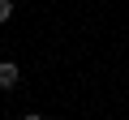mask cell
Returning a JSON list of instances; mask_svg holds the SVG:
<instances>
[{
	"mask_svg": "<svg viewBox=\"0 0 129 120\" xmlns=\"http://www.w3.org/2000/svg\"><path fill=\"white\" fill-rule=\"evenodd\" d=\"M22 82V69L13 65V60H0V90H13Z\"/></svg>",
	"mask_w": 129,
	"mask_h": 120,
	"instance_id": "cell-1",
	"label": "cell"
},
{
	"mask_svg": "<svg viewBox=\"0 0 129 120\" xmlns=\"http://www.w3.org/2000/svg\"><path fill=\"white\" fill-rule=\"evenodd\" d=\"M9 17H13V0H0V26H5Z\"/></svg>",
	"mask_w": 129,
	"mask_h": 120,
	"instance_id": "cell-2",
	"label": "cell"
},
{
	"mask_svg": "<svg viewBox=\"0 0 129 120\" xmlns=\"http://www.w3.org/2000/svg\"><path fill=\"white\" fill-rule=\"evenodd\" d=\"M22 120H43V116H39V111H26V116H22Z\"/></svg>",
	"mask_w": 129,
	"mask_h": 120,
	"instance_id": "cell-3",
	"label": "cell"
}]
</instances>
